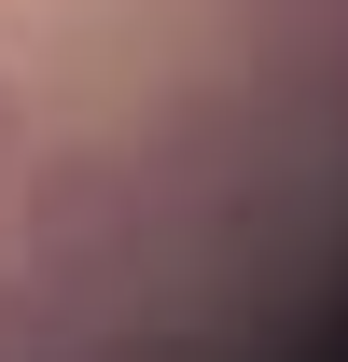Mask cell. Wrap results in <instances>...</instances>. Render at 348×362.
<instances>
[{"mask_svg":"<svg viewBox=\"0 0 348 362\" xmlns=\"http://www.w3.org/2000/svg\"><path fill=\"white\" fill-rule=\"evenodd\" d=\"M153 265V181L112 168V153H42L28 168V279L56 293H98V279Z\"/></svg>","mask_w":348,"mask_h":362,"instance_id":"1","label":"cell"},{"mask_svg":"<svg viewBox=\"0 0 348 362\" xmlns=\"http://www.w3.org/2000/svg\"><path fill=\"white\" fill-rule=\"evenodd\" d=\"M0 362H84V334H70V293H56V279H14V293H0Z\"/></svg>","mask_w":348,"mask_h":362,"instance_id":"2","label":"cell"},{"mask_svg":"<svg viewBox=\"0 0 348 362\" xmlns=\"http://www.w3.org/2000/svg\"><path fill=\"white\" fill-rule=\"evenodd\" d=\"M28 153V112H14V70H0V168Z\"/></svg>","mask_w":348,"mask_h":362,"instance_id":"3","label":"cell"}]
</instances>
